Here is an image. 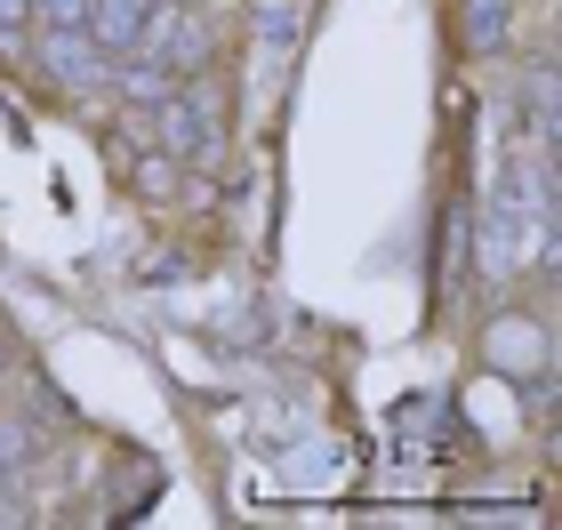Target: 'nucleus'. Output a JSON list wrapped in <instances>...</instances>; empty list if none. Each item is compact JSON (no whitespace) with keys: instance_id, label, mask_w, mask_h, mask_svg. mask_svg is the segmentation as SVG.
<instances>
[{"instance_id":"5","label":"nucleus","mask_w":562,"mask_h":530,"mask_svg":"<svg viewBox=\"0 0 562 530\" xmlns=\"http://www.w3.org/2000/svg\"><path fill=\"white\" fill-rule=\"evenodd\" d=\"M482 353H491L506 377H530V370H547V330L530 314H498L491 330H482Z\"/></svg>"},{"instance_id":"7","label":"nucleus","mask_w":562,"mask_h":530,"mask_svg":"<svg viewBox=\"0 0 562 530\" xmlns=\"http://www.w3.org/2000/svg\"><path fill=\"white\" fill-rule=\"evenodd\" d=\"M145 9H153V0H89V24H81V33H89L97 48H113V57H130Z\"/></svg>"},{"instance_id":"4","label":"nucleus","mask_w":562,"mask_h":530,"mask_svg":"<svg viewBox=\"0 0 562 530\" xmlns=\"http://www.w3.org/2000/svg\"><path fill=\"white\" fill-rule=\"evenodd\" d=\"M48 81H65V89H113V48H97L81 24H48Z\"/></svg>"},{"instance_id":"6","label":"nucleus","mask_w":562,"mask_h":530,"mask_svg":"<svg viewBox=\"0 0 562 530\" xmlns=\"http://www.w3.org/2000/svg\"><path fill=\"white\" fill-rule=\"evenodd\" d=\"M506 33H515V0H458V41L474 57H506Z\"/></svg>"},{"instance_id":"13","label":"nucleus","mask_w":562,"mask_h":530,"mask_svg":"<svg viewBox=\"0 0 562 530\" xmlns=\"http://www.w3.org/2000/svg\"><path fill=\"white\" fill-rule=\"evenodd\" d=\"M0 362H9V353H0Z\"/></svg>"},{"instance_id":"2","label":"nucleus","mask_w":562,"mask_h":530,"mask_svg":"<svg viewBox=\"0 0 562 530\" xmlns=\"http://www.w3.org/2000/svg\"><path fill=\"white\" fill-rule=\"evenodd\" d=\"M153 145H161L169 161H186V169L217 161V105H210V89H186V81H177L161 105H153Z\"/></svg>"},{"instance_id":"9","label":"nucleus","mask_w":562,"mask_h":530,"mask_svg":"<svg viewBox=\"0 0 562 530\" xmlns=\"http://www.w3.org/2000/svg\"><path fill=\"white\" fill-rule=\"evenodd\" d=\"M177 169H186V161L145 154V161H137V193H145V201H169V193H177Z\"/></svg>"},{"instance_id":"3","label":"nucleus","mask_w":562,"mask_h":530,"mask_svg":"<svg viewBox=\"0 0 562 530\" xmlns=\"http://www.w3.org/2000/svg\"><path fill=\"white\" fill-rule=\"evenodd\" d=\"M130 57H145V65H161L169 81H201L210 72V33L186 16V9H145V24H137V48Z\"/></svg>"},{"instance_id":"12","label":"nucleus","mask_w":562,"mask_h":530,"mask_svg":"<svg viewBox=\"0 0 562 530\" xmlns=\"http://www.w3.org/2000/svg\"><path fill=\"white\" fill-rule=\"evenodd\" d=\"M33 24V0H0V33H24Z\"/></svg>"},{"instance_id":"8","label":"nucleus","mask_w":562,"mask_h":530,"mask_svg":"<svg viewBox=\"0 0 562 530\" xmlns=\"http://www.w3.org/2000/svg\"><path fill=\"white\" fill-rule=\"evenodd\" d=\"M113 89H121V97H137V105H161L177 81H169L161 65H145V57H113Z\"/></svg>"},{"instance_id":"1","label":"nucleus","mask_w":562,"mask_h":530,"mask_svg":"<svg viewBox=\"0 0 562 530\" xmlns=\"http://www.w3.org/2000/svg\"><path fill=\"white\" fill-rule=\"evenodd\" d=\"M467 249H474V266L491 273V282H506V273H522V266H547V217L498 201V210L482 217V234H467Z\"/></svg>"},{"instance_id":"11","label":"nucleus","mask_w":562,"mask_h":530,"mask_svg":"<svg viewBox=\"0 0 562 530\" xmlns=\"http://www.w3.org/2000/svg\"><path fill=\"white\" fill-rule=\"evenodd\" d=\"M33 24H89V0H33Z\"/></svg>"},{"instance_id":"10","label":"nucleus","mask_w":562,"mask_h":530,"mask_svg":"<svg viewBox=\"0 0 562 530\" xmlns=\"http://www.w3.org/2000/svg\"><path fill=\"white\" fill-rule=\"evenodd\" d=\"M33 450H41V435H33V426H16V418H0V474H16L24 459H33Z\"/></svg>"}]
</instances>
